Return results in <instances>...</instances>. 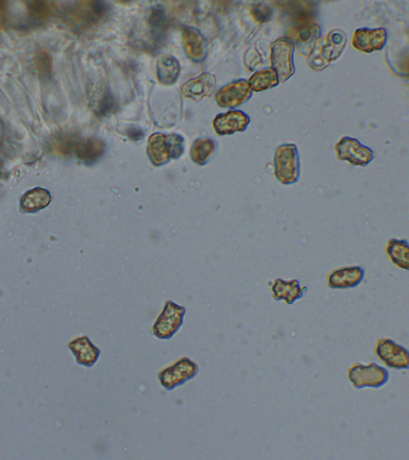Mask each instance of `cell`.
<instances>
[{
    "instance_id": "7",
    "label": "cell",
    "mask_w": 409,
    "mask_h": 460,
    "mask_svg": "<svg viewBox=\"0 0 409 460\" xmlns=\"http://www.w3.org/2000/svg\"><path fill=\"white\" fill-rule=\"evenodd\" d=\"M294 40L281 38L271 44V69L276 71L280 83H284L294 74Z\"/></svg>"
},
{
    "instance_id": "6",
    "label": "cell",
    "mask_w": 409,
    "mask_h": 460,
    "mask_svg": "<svg viewBox=\"0 0 409 460\" xmlns=\"http://www.w3.org/2000/svg\"><path fill=\"white\" fill-rule=\"evenodd\" d=\"M185 308L171 301H167L162 313L152 327V334L159 340H170L183 326Z\"/></svg>"
},
{
    "instance_id": "10",
    "label": "cell",
    "mask_w": 409,
    "mask_h": 460,
    "mask_svg": "<svg viewBox=\"0 0 409 460\" xmlns=\"http://www.w3.org/2000/svg\"><path fill=\"white\" fill-rule=\"evenodd\" d=\"M335 150L339 160L346 161L354 166H366L374 159V153L371 149L352 138H342L335 146Z\"/></svg>"
},
{
    "instance_id": "19",
    "label": "cell",
    "mask_w": 409,
    "mask_h": 460,
    "mask_svg": "<svg viewBox=\"0 0 409 460\" xmlns=\"http://www.w3.org/2000/svg\"><path fill=\"white\" fill-rule=\"evenodd\" d=\"M216 79L211 74L205 73L197 79H191L183 87L184 97L193 100H200L211 96L216 88Z\"/></svg>"
},
{
    "instance_id": "13",
    "label": "cell",
    "mask_w": 409,
    "mask_h": 460,
    "mask_svg": "<svg viewBox=\"0 0 409 460\" xmlns=\"http://www.w3.org/2000/svg\"><path fill=\"white\" fill-rule=\"evenodd\" d=\"M387 41V33L384 29H358L354 33L353 44L355 49L365 53L380 51Z\"/></svg>"
},
{
    "instance_id": "9",
    "label": "cell",
    "mask_w": 409,
    "mask_h": 460,
    "mask_svg": "<svg viewBox=\"0 0 409 460\" xmlns=\"http://www.w3.org/2000/svg\"><path fill=\"white\" fill-rule=\"evenodd\" d=\"M375 354L386 366L403 370L409 368L408 350L390 338H380L375 345Z\"/></svg>"
},
{
    "instance_id": "4",
    "label": "cell",
    "mask_w": 409,
    "mask_h": 460,
    "mask_svg": "<svg viewBox=\"0 0 409 460\" xmlns=\"http://www.w3.org/2000/svg\"><path fill=\"white\" fill-rule=\"evenodd\" d=\"M348 378L355 389H379L385 386L390 380V373L375 363L367 365L356 363L348 369Z\"/></svg>"
},
{
    "instance_id": "26",
    "label": "cell",
    "mask_w": 409,
    "mask_h": 460,
    "mask_svg": "<svg viewBox=\"0 0 409 460\" xmlns=\"http://www.w3.org/2000/svg\"><path fill=\"white\" fill-rule=\"evenodd\" d=\"M248 83L252 91L259 92L278 86L279 81L276 71L272 69H266L254 74Z\"/></svg>"
},
{
    "instance_id": "8",
    "label": "cell",
    "mask_w": 409,
    "mask_h": 460,
    "mask_svg": "<svg viewBox=\"0 0 409 460\" xmlns=\"http://www.w3.org/2000/svg\"><path fill=\"white\" fill-rule=\"evenodd\" d=\"M68 11L69 20L79 26H91L104 19L110 8L103 1L78 2Z\"/></svg>"
},
{
    "instance_id": "22",
    "label": "cell",
    "mask_w": 409,
    "mask_h": 460,
    "mask_svg": "<svg viewBox=\"0 0 409 460\" xmlns=\"http://www.w3.org/2000/svg\"><path fill=\"white\" fill-rule=\"evenodd\" d=\"M51 201V196L46 189L36 188L24 194L20 205L24 212L34 213L48 206Z\"/></svg>"
},
{
    "instance_id": "16",
    "label": "cell",
    "mask_w": 409,
    "mask_h": 460,
    "mask_svg": "<svg viewBox=\"0 0 409 460\" xmlns=\"http://www.w3.org/2000/svg\"><path fill=\"white\" fill-rule=\"evenodd\" d=\"M69 349L75 355L76 362L87 368L92 367L98 361L100 354H101L100 349L86 336L74 339L69 344Z\"/></svg>"
},
{
    "instance_id": "21",
    "label": "cell",
    "mask_w": 409,
    "mask_h": 460,
    "mask_svg": "<svg viewBox=\"0 0 409 460\" xmlns=\"http://www.w3.org/2000/svg\"><path fill=\"white\" fill-rule=\"evenodd\" d=\"M320 36L319 26L308 24L298 29L296 36L298 51L304 56L310 55Z\"/></svg>"
},
{
    "instance_id": "15",
    "label": "cell",
    "mask_w": 409,
    "mask_h": 460,
    "mask_svg": "<svg viewBox=\"0 0 409 460\" xmlns=\"http://www.w3.org/2000/svg\"><path fill=\"white\" fill-rule=\"evenodd\" d=\"M104 141L96 138L84 141L73 140L70 152H76L77 157L85 164H95L105 153Z\"/></svg>"
},
{
    "instance_id": "30",
    "label": "cell",
    "mask_w": 409,
    "mask_h": 460,
    "mask_svg": "<svg viewBox=\"0 0 409 460\" xmlns=\"http://www.w3.org/2000/svg\"><path fill=\"white\" fill-rule=\"evenodd\" d=\"M126 135L135 141H139L144 137V133L143 131H141L136 127L130 128V129L126 131Z\"/></svg>"
},
{
    "instance_id": "24",
    "label": "cell",
    "mask_w": 409,
    "mask_h": 460,
    "mask_svg": "<svg viewBox=\"0 0 409 460\" xmlns=\"http://www.w3.org/2000/svg\"><path fill=\"white\" fill-rule=\"evenodd\" d=\"M156 67L157 76L161 84L172 85L176 82L180 73V65L176 58L171 56L160 58Z\"/></svg>"
},
{
    "instance_id": "25",
    "label": "cell",
    "mask_w": 409,
    "mask_h": 460,
    "mask_svg": "<svg viewBox=\"0 0 409 460\" xmlns=\"http://www.w3.org/2000/svg\"><path fill=\"white\" fill-rule=\"evenodd\" d=\"M315 11L313 6H308L304 2L288 3V16H290L294 24L299 26V28L312 24Z\"/></svg>"
},
{
    "instance_id": "28",
    "label": "cell",
    "mask_w": 409,
    "mask_h": 460,
    "mask_svg": "<svg viewBox=\"0 0 409 460\" xmlns=\"http://www.w3.org/2000/svg\"><path fill=\"white\" fill-rule=\"evenodd\" d=\"M252 14L258 21L265 23L271 20L273 16V10L271 6L259 3L253 6Z\"/></svg>"
},
{
    "instance_id": "18",
    "label": "cell",
    "mask_w": 409,
    "mask_h": 460,
    "mask_svg": "<svg viewBox=\"0 0 409 460\" xmlns=\"http://www.w3.org/2000/svg\"><path fill=\"white\" fill-rule=\"evenodd\" d=\"M184 49L188 57L196 62H202L208 53L207 42L198 30L186 28L183 31Z\"/></svg>"
},
{
    "instance_id": "11",
    "label": "cell",
    "mask_w": 409,
    "mask_h": 460,
    "mask_svg": "<svg viewBox=\"0 0 409 460\" xmlns=\"http://www.w3.org/2000/svg\"><path fill=\"white\" fill-rule=\"evenodd\" d=\"M252 89L245 79H239L225 86L217 94L219 106L234 108L243 104L252 96Z\"/></svg>"
},
{
    "instance_id": "27",
    "label": "cell",
    "mask_w": 409,
    "mask_h": 460,
    "mask_svg": "<svg viewBox=\"0 0 409 460\" xmlns=\"http://www.w3.org/2000/svg\"><path fill=\"white\" fill-rule=\"evenodd\" d=\"M216 149V144L211 139H198L193 144L191 150V158L194 162L200 166H203Z\"/></svg>"
},
{
    "instance_id": "3",
    "label": "cell",
    "mask_w": 409,
    "mask_h": 460,
    "mask_svg": "<svg viewBox=\"0 0 409 460\" xmlns=\"http://www.w3.org/2000/svg\"><path fill=\"white\" fill-rule=\"evenodd\" d=\"M345 44L346 38L343 33L339 31H330L318 46H314L308 59V65L314 70L324 69L328 63L340 56Z\"/></svg>"
},
{
    "instance_id": "5",
    "label": "cell",
    "mask_w": 409,
    "mask_h": 460,
    "mask_svg": "<svg viewBox=\"0 0 409 460\" xmlns=\"http://www.w3.org/2000/svg\"><path fill=\"white\" fill-rule=\"evenodd\" d=\"M198 371L199 369L196 362L192 361L190 358L183 356L161 370L158 374V380L161 386L167 391H172L192 380L197 376Z\"/></svg>"
},
{
    "instance_id": "29",
    "label": "cell",
    "mask_w": 409,
    "mask_h": 460,
    "mask_svg": "<svg viewBox=\"0 0 409 460\" xmlns=\"http://www.w3.org/2000/svg\"><path fill=\"white\" fill-rule=\"evenodd\" d=\"M116 108V103L111 93H105L99 101L98 114L100 116H105Z\"/></svg>"
},
{
    "instance_id": "23",
    "label": "cell",
    "mask_w": 409,
    "mask_h": 460,
    "mask_svg": "<svg viewBox=\"0 0 409 460\" xmlns=\"http://www.w3.org/2000/svg\"><path fill=\"white\" fill-rule=\"evenodd\" d=\"M149 25L154 44L156 46L162 45L167 30V18L162 6L158 5L152 9L149 16Z\"/></svg>"
},
{
    "instance_id": "20",
    "label": "cell",
    "mask_w": 409,
    "mask_h": 460,
    "mask_svg": "<svg viewBox=\"0 0 409 460\" xmlns=\"http://www.w3.org/2000/svg\"><path fill=\"white\" fill-rule=\"evenodd\" d=\"M385 254L393 265L400 269H409V248L406 240H388L385 246Z\"/></svg>"
},
{
    "instance_id": "2",
    "label": "cell",
    "mask_w": 409,
    "mask_h": 460,
    "mask_svg": "<svg viewBox=\"0 0 409 460\" xmlns=\"http://www.w3.org/2000/svg\"><path fill=\"white\" fill-rule=\"evenodd\" d=\"M183 151L184 139L179 134H154L149 139L148 154L156 166L178 159Z\"/></svg>"
},
{
    "instance_id": "17",
    "label": "cell",
    "mask_w": 409,
    "mask_h": 460,
    "mask_svg": "<svg viewBox=\"0 0 409 460\" xmlns=\"http://www.w3.org/2000/svg\"><path fill=\"white\" fill-rule=\"evenodd\" d=\"M275 301H284L288 304H293L298 299H303L307 287H301L298 280L285 281L277 279L271 287Z\"/></svg>"
},
{
    "instance_id": "14",
    "label": "cell",
    "mask_w": 409,
    "mask_h": 460,
    "mask_svg": "<svg viewBox=\"0 0 409 460\" xmlns=\"http://www.w3.org/2000/svg\"><path fill=\"white\" fill-rule=\"evenodd\" d=\"M250 121L249 116L244 112L233 111L218 115L213 125L219 135H227L244 131Z\"/></svg>"
},
{
    "instance_id": "1",
    "label": "cell",
    "mask_w": 409,
    "mask_h": 460,
    "mask_svg": "<svg viewBox=\"0 0 409 460\" xmlns=\"http://www.w3.org/2000/svg\"><path fill=\"white\" fill-rule=\"evenodd\" d=\"M274 174L284 186L297 184L301 175L300 156L295 144H283L274 154Z\"/></svg>"
},
{
    "instance_id": "12",
    "label": "cell",
    "mask_w": 409,
    "mask_h": 460,
    "mask_svg": "<svg viewBox=\"0 0 409 460\" xmlns=\"http://www.w3.org/2000/svg\"><path fill=\"white\" fill-rule=\"evenodd\" d=\"M365 269L360 266H348L333 269L327 276V285L333 289L358 287L365 279Z\"/></svg>"
}]
</instances>
